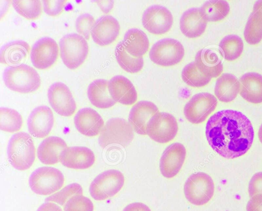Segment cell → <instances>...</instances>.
<instances>
[{"instance_id":"43","label":"cell","mask_w":262,"mask_h":211,"mask_svg":"<svg viewBox=\"0 0 262 211\" xmlns=\"http://www.w3.org/2000/svg\"><path fill=\"white\" fill-rule=\"evenodd\" d=\"M122 211H151V210L144 203L134 202L127 205Z\"/></svg>"},{"instance_id":"36","label":"cell","mask_w":262,"mask_h":211,"mask_svg":"<svg viewBox=\"0 0 262 211\" xmlns=\"http://www.w3.org/2000/svg\"><path fill=\"white\" fill-rule=\"evenodd\" d=\"M12 4L19 14L28 19L38 18L42 12L41 2L39 0H14Z\"/></svg>"},{"instance_id":"23","label":"cell","mask_w":262,"mask_h":211,"mask_svg":"<svg viewBox=\"0 0 262 211\" xmlns=\"http://www.w3.org/2000/svg\"><path fill=\"white\" fill-rule=\"evenodd\" d=\"M207 24V22L202 16L198 8L186 10L180 19V28L182 33L190 38H196L202 35Z\"/></svg>"},{"instance_id":"15","label":"cell","mask_w":262,"mask_h":211,"mask_svg":"<svg viewBox=\"0 0 262 211\" xmlns=\"http://www.w3.org/2000/svg\"><path fill=\"white\" fill-rule=\"evenodd\" d=\"M186 150L183 144L175 142L168 145L163 152L160 160V170L166 178L176 176L185 160Z\"/></svg>"},{"instance_id":"3","label":"cell","mask_w":262,"mask_h":211,"mask_svg":"<svg viewBox=\"0 0 262 211\" xmlns=\"http://www.w3.org/2000/svg\"><path fill=\"white\" fill-rule=\"evenodd\" d=\"M3 79L8 89L21 93L34 92L41 85V79L36 70L24 64L6 67Z\"/></svg>"},{"instance_id":"41","label":"cell","mask_w":262,"mask_h":211,"mask_svg":"<svg viewBox=\"0 0 262 211\" xmlns=\"http://www.w3.org/2000/svg\"><path fill=\"white\" fill-rule=\"evenodd\" d=\"M249 196L262 194V172L255 173L251 178L248 185Z\"/></svg>"},{"instance_id":"27","label":"cell","mask_w":262,"mask_h":211,"mask_svg":"<svg viewBox=\"0 0 262 211\" xmlns=\"http://www.w3.org/2000/svg\"><path fill=\"white\" fill-rule=\"evenodd\" d=\"M122 42L126 51L136 57H142L147 52L149 46L146 34L137 28L128 30L124 34Z\"/></svg>"},{"instance_id":"21","label":"cell","mask_w":262,"mask_h":211,"mask_svg":"<svg viewBox=\"0 0 262 211\" xmlns=\"http://www.w3.org/2000/svg\"><path fill=\"white\" fill-rule=\"evenodd\" d=\"M108 89L111 96L116 102L132 105L137 100V92L134 86L122 75L113 77L108 81Z\"/></svg>"},{"instance_id":"19","label":"cell","mask_w":262,"mask_h":211,"mask_svg":"<svg viewBox=\"0 0 262 211\" xmlns=\"http://www.w3.org/2000/svg\"><path fill=\"white\" fill-rule=\"evenodd\" d=\"M74 121L77 131L88 137L100 134L104 125L101 115L94 109L88 107L80 109L76 113Z\"/></svg>"},{"instance_id":"26","label":"cell","mask_w":262,"mask_h":211,"mask_svg":"<svg viewBox=\"0 0 262 211\" xmlns=\"http://www.w3.org/2000/svg\"><path fill=\"white\" fill-rule=\"evenodd\" d=\"M240 95L252 103L262 102V75L256 72H248L240 79Z\"/></svg>"},{"instance_id":"30","label":"cell","mask_w":262,"mask_h":211,"mask_svg":"<svg viewBox=\"0 0 262 211\" xmlns=\"http://www.w3.org/2000/svg\"><path fill=\"white\" fill-rule=\"evenodd\" d=\"M202 16L206 22H215L222 20L230 11L227 1L211 0L205 2L199 8Z\"/></svg>"},{"instance_id":"29","label":"cell","mask_w":262,"mask_h":211,"mask_svg":"<svg viewBox=\"0 0 262 211\" xmlns=\"http://www.w3.org/2000/svg\"><path fill=\"white\" fill-rule=\"evenodd\" d=\"M241 83L232 74L224 73L216 80L214 94L221 101L229 102L233 101L240 92Z\"/></svg>"},{"instance_id":"9","label":"cell","mask_w":262,"mask_h":211,"mask_svg":"<svg viewBox=\"0 0 262 211\" xmlns=\"http://www.w3.org/2000/svg\"><path fill=\"white\" fill-rule=\"evenodd\" d=\"M184 54V48L179 41L171 38H165L152 46L149 56L155 64L169 67L179 64L183 58Z\"/></svg>"},{"instance_id":"5","label":"cell","mask_w":262,"mask_h":211,"mask_svg":"<svg viewBox=\"0 0 262 211\" xmlns=\"http://www.w3.org/2000/svg\"><path fill=\"white\" fill-rule=\"evenodd\" d=\"M64 178L58 169L50 166L40 167L34 171L29 179L31 190L39 195H49L63 185Z\"/></svg>"},{"instance_id":"35","label":"cell","mask_w":262,"mask_h":211,"mask_svg":"<svg viewBox=\"0 0 262 211\" xmlns=\"http://www.w3.org/2000/svg\"><path fill=\"white\" fill-rule=\"evenodd\" d=\"M182 78L187 85L199 88L207 85L211 78L202 74L196 68L194 62L186 65L182 70Z\"/></svg>"},{"instance_id":"32","label":"cell","mask_w":262,"mask_h":211,"mask_svg":"<svg viewBox=\"0 0 262 211\" xmlns=\"http://www.w3.org/2000/svg\"><path fill=\"white\" fill-rule=\"evenodd\" d=\"M219 48L225 59L233 61L241 55L244 49V43L238 35H228L221 40L219 44Z\"/></svg>"},{"instance_id":"46","label":"cell","mask_w":262,"mask_h":211,"mask_svg":"<svg viewBox=\"0 0 262 211\" xmlns=\"http://www.w3.org/2000/svg\"><path fill=\"white\" fill-rule=\"evenodd\" d=\"M253 11L255 12L262 15V1H257L253 7Z\"/></svg>"},{"instance_id":"24","label":"cell","mask_w":262,"mask_h":211,"mask_svg":"<svg viewBox=\"0 0 262 211\" xmlns=\"http://www.w3.org/2000/svg\"><path fill=\"white\" fill-rule=\"evenodd\" d=\"M67 145L61 138L51 136L47 137L39 144L37 151L40 161L46 165H53L59 161L61 152Z\"/></svg>"},{"instance_id":"17","label":"cell","mask_w":262,"mask_h":211,"mask_svg":"<svg viewBox=\"0 0 262 211\" xmlns=\"http://www.w3.org/2000/svg\"><path fill=\"white\" fill-rule=\"evenodd\" d=\"M95 161L94 152L85 146L67 147L60 153L59 161L67 167L84 170L91 167Z\"/></svg>"},{"instance_id":"28","label":"cell","mask_w":262,"mask_h":211,"mask_svg":"<svg viewBox=\"0 0 262 211\" xmlns=\"http://www.w3.org/2000/svg\"><path fill=\"white\" fill-rule=\"evenodd\" d=\"M87 94L91 103L99 109H108L116 103L110 94L108 81L104 79L93 80L88 86Z\"/></svg>"},{"instance_id":"31","label":"cell","mask_w":262,"mask_h":211,"mask_svg":"<svg viewBox=\"0 0 262 211\" xmlns=\"http://www.w3.org/2000/svg\"><path fill=\"white\" fill-rule=\"evenodd\" d=\"M115 55L119 66L127 72L137 73L140 71L143 67V57H136L128 54L124 48L122 41L117 45L115 50Z\"/></svg>"},{"instance_id":"39","label":"cell","mask_w":262,"mask_h":211,"mask_svg":"<svg viewBox=\"0 0 262 211\" xmlns=\"http://www.w3.org/2000/svg\"><path fill=\"white\" fill-rule=\"evenodd\" d=\"M94 17L89 13H83L77 17L75 27L77 32L85 39H89L95 25Z\"/></svg>"},{"instance_id":"37","label":"cell","mask_w":262,"mask_h":211,"mask_svg":"<svg viewBox=\"0 0 262 211\" xmlns=\"http://www.w3.org/2000/svg\"><path fill=\"white\" fill-rule=\"evenodd\" d=\"M81 186L77 183H71L59 191L46 198V202H52L60 205H64L66 202L72 196L82 195Z\"/></svg>"},{"instance_id":"47","label":"cell","mask_w":262,"mask_h":211,"mask_svg":"<svg viewBox=\"0 0 262 211\" xmlns=\"http://www.w3.org/2000/svg\"><path fill=\"white\" fill-rule=\"evenodd\" d=\"M258 138H259V141L262 143V123L259 127V129L258 130Z\"/></svg>"},{"instance_id":"10","label":"cell","mask_w":262,"mask_h":211,"mask_svg":"<svg viewBox=\"0 0 262 211\" xmlns=\"http://www.w3.org/2000/svg\"><path fill=\"white\" fill-rule=\"evenodd\" d=\"M146 134L153 140L166 143L172 140L178 132L176 118L166 112H158L149 120L146 126Z\"/></svg>"},{"instance_id":"16","label":"cell","mask_w":262,"mask_h":211,"mask_svg":"<svg viewBox=\"0 0 262 211\" xmlns=\"http://www.w3.org/2000/svg\"><path fill=\"white\" fill-rule=\"evenodd\" d=\"M54 122L51 109L47 106H39L34 108L28 117V130L34 137L44 138L51 131Z\"/></svg>"},{"instance_id":"45","label":"cell","mask_w":262,"mask_h":211,"mask_svg":"<svg viewBox=\"0 0 262 211\" xmlns=\"http://www.w3.org/2000/svg\"><path fill=\"white\" fill-rule=\"evenodd\" d=\"M97 5L104 13H108L113 8L114 1H97Z\"/></svg>"},{"instance_id":"22","label":"cell","mask_w":262,"mask_h":211,"mask_svg":"<svg viewBox=\"0 0 262 211\" xmlns=\"http://www.w3.org/2000/svg\"><path fill=\"white\" fill-rule=\"evenodd\" d=\"M194 62L202 74L211 78L220 76L223 70L220 56L216 51L210 49L199 50L195 55Z\"/></svg>"},{"instance_id":"13","label":"cell","mask_w":262,"mask_h":211,"mask_svg":"<svg viewBox=\"0 0 262 211\" xmlns=\"http://www.w3.org/2000/svg\"><path fill=\"white\" fill-rule=\"evenodd\" d=\"M49 102L58 114L71 116L76 110V104L69 87L61 82L52 84L48 90Z\"/></svg>"},{"instance_id":"33","label":"cell","mask_w":262,"mask_h":211,"mask_svg":"<svg viewBox=\"0 0 262 211\" xmlns=\"http://www.w3.org/2000/svg\"><path fill=\"white\" fill-rule=\"evenodd\" d=\"M244 38L250 45L258 44L262 39V15L252 11L246 23Z\"/></svg>"},{"instance_id":"44","label":"cell","mask_w":262,"mask_h":211,"mask_svg":"<svg viewBox=\"0 0 262 211\" xmlns=\"http://www.w3.org/2000/svg\"><path fill=\"white\" fill-rule=\"evenodd\" d=\"M36 211H62L61 208L52 202H45L42 203Z\"/></svg>"},{"instance_id":"2","label":"cell","mask_w":262,"mask_h":211,"mask_svg":"<svg viewBox=\"0 0 262 211\" xmlns=\"http://www.w3.org/2000/svg\"><path fill=\"white\" fill-rule=\"evenodd\" d=\"M7 156L14 168L25 171L30 168L35 159V147L31 136L24 132L12 135L7 146Z\"/></svg>"},{"instance_id":"40","label":"cell","mask_w":262,"mask_h":211,"mask_svg":"<svg viewBox=\"0 0 262 211\" xmlns=\"http://www.w3.org/2000/svg\"><path fill=\"white\" fill-rule=\"evenodd\" d=\"M66 3V1L64 0H43V11L50 16H57L63 11Z\"/></svg>"},{"instance_id":"4","label":"cell","mask_w":262,"mask_h":211,"mask_svg":"<svg viewBox=\"0 0 262 211\" xmlns=\"http://www.w3.org/2000/svg\"><path fill=\"white\" fill-rule=\"evenodd\" d=\"M60 57L65 66L70 69L80 67L86 59L89 53L86 40L77 33L64 35L59 40Z\"/></svg>"},{"instance_id":"6","label":"cell","mask_w":262,"mask_h":211,"mask_svg":"<svg viewBox=\"0 0 262 211\" xmlns=\"http://www.w3.org/2000/svg\"><path fill=\"white\" fill-rule=\"evenodd\" d=\"M214 184L212 178L204 172L191 175L184 186L187 200L191 204L200 206L208 203L213 197Z\"/></svg>"},{"instance_id":"18","label":"cell","mask_w":262,"mask_h":211,"mask_svg":"<svg viewBox=\"0 0 262 211\" xmlns=\"http://www.w3.org/2000/svg\"><path fill=\"white\" fill-rule=\"evenodd\" d=\"M120 29V24L117 19L111 15H103L95 22L91 36L96 44L105 46L116 40Z\"/></svg>"},{"instance_id":"8","label":"cell","mask_w":262,"mask_h":211,"mask_svg":"<svg viewBox=\"0 0 262 211\" xmlns=\"http://www.w3.org/2000/svg\"><path fill=\"white\" fill-rule=\"evenodd\" d=\"M134 138L133 129L126 120L112 118L107 121L98 138L101 147L105 148L112 144L128 145Z\"/></svg>"},{"instance_id":"34","label":"cell","mask_w":262,"mask_h":211,"mask_svg":"<svg viewBox=\"0 0 262 211\" xmlns=\"http://www.w3.org/2000/svg\"><path fill=\"white\" fill-rule=\"evenodd\" d=\"M23 125L21 115L15 110L1 107L0 108V129L1 130L14 133L18 131Z\"/></svg>"},{"instance_id":"12","label":"cell","mask_w":262,"mask_h":211,"mask_svg":"<svg viewBox=\"0 0 262 211\" xmlns=\"http://www.w3.org/2000/svg\"><path fill=\"white\" fill-rule=\"evenodd\" d=\"M173 16L166 7L154 5L148 7L143 12L142 23L144 28L155 35L167 32L173 24Z\"/></svg>"},{"instance_id":"38","label":"cell","mask_w":262,"mask_h":211,"mask_svg":"<svg viewBox=\"0 0 262 211\" xmlns=\"http://www.w3.org/2000/svg\"><path fill=\"white\" fill-rule=\"evenodd\" d=\"M64 211H94L92 201L82 195H76L71 197L64 204Z\"/></svg>"},{"instance_id":"25","label":"cell","mask_w":262,"mask_h":211,"mask_svg":"<svg viewBox=\"0 0 262 211\" xmlns=\"http://www.w3.org/2000/svg\"><path fill=\"white\" fill-rule=\"evenodd\" d=\"M30 50L29 44L25 41L17 40L4 45L0 50V61L9 66L23 64Z\"/></svg>"},{"instance_id":"42","label":"cell","mask_w":262,"mask_h":211,"mask_svg":"<svg viewBox=\"0 0 262 211\" xmlns=\"http://www.w3.org/2000/svg\"><path fill=\"white\" fill-rule=\"evenodd\" d=\"M247 211H262V194L251 197L247 203Z\"/></svg>"},{"instance_id":"14","label":"cell","mask_w":262,"mask_h":211,"mask_svg":"<svg viewBox=\"0 0 262 211\" xmlns=\"http://www.w3.org/2000/svg\"><path fill=\"white\" fill-rule=\"evenodd\" d=\"M59 54L57 43L52 38L42 37L36 41L30 51L31 61L37 69L50 68L56 61Z\"/></svg>"},{"instance_id":"20","label":"cell","mask_w":262,"mask_h":211,"mask_svg":"<svg viewBox=\"0 0 262 211\" xmlns=\"http://www.w3.org/2000/svg\"><path fill=\"white\" fill-rule=\"evenodd\" d=\"M159 112L158 107L153 102L147 100L140 101L132 108L128 122L137 133L145 135H146L148 122Z\"/></svg>"},{"instance_id":"1","label":"cell","mask_w":262,"mask_h":211,"mask_svg":"<svg viewBox=\"0 0 262 211\" xmlns=\"http://www.w3.org/2000/svg\"><path fill=\"white\" fill-rule=\"evenodd\" d=\"M211 148L227 159L239 157L250 149L254 132L248 118L242 112L224 110L213 114L208 120L205 130Z\"/></svg>"},{"instance_id":"7","label":"cell","mask_w":262,"mask_h":211,"mask_svg":"<svg viewBox=\"0 0 262 211\" xmlns=\"http://www.w3.org/2000/svg\"><path fill=\"white\" fill-rule=\"evenodd\" d=\"M124 181V177L120 171L115 169L105 171L91 182L90 194L96 200H104L117 194L123 186Z\"/></svg>"},{"instance_id":"11","label":"cell","mask_w":262,"mask_h":211,"mask_svg":"<svg viewBox=\"0 0 262 211\" xmlns=\"http://www.w3.org/2000/svg\"><path fill=\"white\" fill-rule=\"evenodd\" d=\"M216 98L207 92L199 93L193 95L186 103L184 114L187 120L193 124L201 123L215 109Z\"/></svg>"}]
</instances>
